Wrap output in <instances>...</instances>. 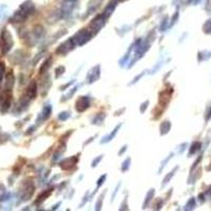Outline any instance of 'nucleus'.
I'll list each match as a JSON object with an SVG mask.
<instances>
[{
  "label": "nucleus",
  "instance_id": "obj_7",
  "mask_svg": "<svg viewBox=\"0 0 211 211\" xmlns=\"http://www.w3.org/2000/svg\"><path fill=\"white\" fill-rule=\"evenodd\" d=\"M115 6H116V2H110V3L108 4L107 8H106V10H105V13H104V15L106 16V18H108L112 13H113V11H114V9H115Z\"/></svg>",
  "mask_w": 211,
  "mask_h": 211
},
{
  "label": "nucleus",
  "instance_id": "obj_23",
  "mask_svg": "<svg viewBox=\"0 0 211 211\" xmlns=\"http://www.w3.org/2000/svg\"><path fill=\"white\" fill-rule=\"evenodd\" d=\"M118 1H123V0H118Z\"/></svg>",
  "mask_w": 211,
  "mask_h": 211
},
{
  "label": "nucleus",
  "instance_id": "obj_11",
  "mask_svg": "<svg viewBox=\"0 0 211 211\" xmlns=\"http://www.w3.org/2000/svg\"><path fill=\"white\" fill-rule=\"evenodd\" d=\"M200 147H201V144H200V143H194V144L192 145V149H190L189 155H191V154L195 153V151H196V150H198Z\"/></svg>",
  "mask_w": 211,
  "mask_h": 211
},
{
  "label": "nucleus",
  "instance_id": "obj_15",
  "mask_svg": "<svg viewBox=\"0 0 211 211\" xmlns=\"http://www.w3.org/2000/svg\"><path fill=\"white\" fill-rule=\"evenodd\" d=\"M63 72H65V68L63 67H59L56 69V77H59L60 75L63 74Z\"/></svg>",
  "mask_w": 211,
  "mask_h": 211
},
{
  "label": "nucleus",
  "instance_id": "obj_1",
  "mask_svg": "<svg viewBox=\"0 0 211 211\" xmlns=\"http://www.w3.org/2000/svg\"><path fill=\"white\" fill-rule=\"evenodd\" d=\"M13 46V39H12V35L8 30H4L1 33L0 36V49H1L2 54H6L11 50Z\"/></svg>",
  "mask_w": 211,
  "mask_h": 211
},
{
  "label": "nucleus",
  "instance_id": "obj_17",
  "mask_svg": "<svg viewBox=\"0 0 211 211\" xmlns=\"http://www.w3.org/2000/svg\"><path fill=\"white\" fill-rule=\"evenodd\" d=\"M105 179H106V175H102V176L100 177L99 183H97V186H98V187H100L102 184H104V180H105Z\"/></svg>",
  "mask_w": 211,
  "mask_h": 211
},
{
  "label": "nucleus",
  "instance_id": "obj_22",
  "mask_svg": "<svg viewBox=\"0 0 211 211\" xmlns=\"http://www.w3.org/2000/svg\"><path fill=\"white\" fill-rule=\"evenodd\" d=\"M209 117H211V110H210V113H209Z\"/></svg>",
  "mask_w": 211,
  "mask_h": 211
},
{
  "label": "nucleus",
  "instance_id": "obj_10",
  "mask_svg": "<svg viewBox=\"0 0 211 211\" xmlns=\"http://www.w3.org/2000/svg\"><path fill=\"white\" fill-rule=\"evenodd\" d=\"M169 129H170V124H169V121H164V123L161 124V134L167 133L169 131Z\"/></svg>",
  "mask_w": 211,
  "mask_h": 211
},
{
  "label": "nucleus",
  "instance_id": "obj_6",
  "mask_svg": "<svg viewBox=\"0 0 211 211\" xmlns=\"http://www.w3.org/2000/svg\"><path fill=\"white\" fill-rule=\"evenodd\" d=\"M36 93H37V87H36V83H32L29 86L28 90H27V95H28V97H29L30 99H31V98H34L35 96H36Z\"/></svg>",
  "mask_w": 211,
  "mask_h": 211
},
{
  "label": "nucleus",
  "instance_id": "obj_5",
  "mask_svg": "<svg viewBox=\"0 0 211 211\" xmlns=\"http://www.w3.org/2000/svg\"><path fill=\"white\" fill-rule=\"evenodd\" d=\"M77 161V158L76 157H70V158H67L65 159V161H62L61 164H60V166H61V168L65 169V170H68V169H71L73 166L76 164Z\"/></svg>",
  "mask_w": 211,
  "mask_h": 211
},
{
  "label": "nucleus",
  "instance_id": "obj_9",
  "mask_svg": "<svg viewBox=\"0 0 211 211\" xmlns=\"http://www.w3.org/2000/svg\"><path fill=\"white\" fill-rule=\"evenodd\" d=\"M119 128H120V125H118V126H117L116 128H115V129H114V130H113V132H112L111 134H110V135H109V136H108V137H107V136H106V137H104V139L102 140V143L110 142V140H111L112 138L114 137V135H116V133H117V131H118V129H119Z\"/></svg>",
  "mask_w": 211,
  "mask_h": 211
},
{
  "label": "nucleus",
  "instance_id": "obj_14",
  "mask_svg": "<svg viewBox=\"0 0 211 211\" xmlns=\"http://www.w3.org/2000/svg\"><path fill=\"white\" fill-rule=\"evenodd\" d=\"M4 71H6V67H4L3 62H0V83H1L2 77L4 75Z\"/></svg>",
  "mask_w": 211,
  "mask_h": 211
},
{
  "label": "nucleus",
  "instance_id": "obj_12",
  "mask_svg": "<svg viewBox=\"0 0 211 211\" xmlns=\"http://www.w3.org/2000/svg\"><path fill=\"white\" fill-rule=\"evenodd\" d=\"M51 61H52V60H51V58H49V60H46V61L44 62V65H42L41 69H40V73H43L44 70H46V69H49V67L51 65Z\"/></svg>",
  "mask_w": 211,
  "mask_h": 211
},
{
  "label": "nucleus",
  "instance_id": "obj_3",
  "mask_svg": "<svg viewBox=\"0 0 211 211\" xmlns=\"http://www.w3.org/2000/svg\"><path fill=\"white\" fill-rule=\"evenodd\" d=\"M105 21H106V16L104 15V14H102V15L97 16L95 19L92 20L90 27L92 28V29H94L95 31L97 32L105 25Z\"/></svg>",
  "mask_w": 211,
  "mask_h": 211
},
{
  "label": "nucleus",
  "instance_id": "obj_8",
  "mask_svg": "<svg viewBox=\"0 0 211 211\" xmlns=\"http://www.w3.org/2000/svg\"><path fill=\"white\" fill-rule=\"evenodd\" d=\"M14 84V76L12 73H9L6 76V90H11V88Z\"/></svg>",
  "mask_w": 211,
  "mask_h": 211
},
{
  "label": "nucleus",
  "instance_id": "obj_4",
  "mask_svg": "<svg viewBox=\"0 0 211 211\" xmlns=\"http://www.w3.org/2000/svg\"><path fill=\"white\" fill-rule=\"evenodd\" d=\"M89 106H90V100H89V98L87 97V96H81V97H79L78 99H77L76 106H75V107H76V110L78 112H83Z\"/></svg>",
  "mask_w": 211,
  "mask_h": 211
},
{
  "label": "nucleus",
  "instance_id": "obj_19",
  "mask_svg": "<svg viewBox=\"0 0 211 211\" xmlns=\"http://www.w3.org/2000/svg\"><path fill=\"white\" fill-rule=\"evenodd\" d=\"M147 104H149V102H146L144 105H143V108H142V109H140V111H142V112H144V111H145V109H146V107H147V106H146Z\"/></svg>",
  "mask_w": 211,
  "mask_h": 211
},
{
  "label": "nucleus",
  "instance_id": "obj_20",
  "mask_svg": "<svg viewBox=\"0 0 211 211\" xmlns=\"http://www.w3.org/2000/svg\"><path fill=\"white\" fill-rule=\"evenodd\" d=\"M100 159H102V156H100V157H99V158H96V159H95V161H93V165H92V166H93V167H95V166H96V163H97V161H100Z\"/></svg>",
  "mask_w": 211,
  "mask_h": 211
},
{
  "label": "nucleus",
  "instance_id": "obj_13",
  "mask_svg": "<svg viewBox=\"0 0 211 211\" xmlns=\"http://www.w3.org/2000/svg\"><path fill=\"white\" fill-rule=\"evenodd\" d=\"M153 194H154V190H153V189H151V191H150V193H148L147 200H146V202H145V204H144V208H146V206H147L148 202L151 201V198H152V196H153Z\"/></svg>",
  "mask_w": 211,
  "mask_h": 211
},
{
  "label": "nucleus",
  "instance_id": "obj_16",
  "mask_svg": "<svg viewBox=\"0 0 211 211\" xmlns=\"http://www.w3.org/2000/svg\"><path fill=\"white\" fill-rule=\"evenodd\" d=\"M174 171H175V170H173L172 172H170V174H169L167 177H165V180H164V183H168V180H170L171 177H172V175H173V174H174Z\"/></svg>",
  "mask_w": 211,
  "mask_h": 211
},
{
  "label": "nucleus",
  "instance_id": "obj_2",
  "mask_svg": "<svg viewBox=\"0 0 211 211\" xmlns=\"http://www.w3.org/2000/svg\"><path fill=\"white\" fill-rule=\"evenodd\" d=\"M91 37H92V34H91L89 31H87V30H81L80 32H78L76 34V36L74 37L75 38V41L78 42V44H80V46H83V44L86 43L87 41H89L91 39Z\"/></svg>",
  "mask_w": 211,
  "mask_h": 211
},
{
  "label": "nucleus",
  "instance_id": "obj_18",
  "mask_svg": "<svg viewBox=\"0 0 211 211\" xmlns=\"http://www.w3.org/2000/svg\"><path fill=\"white\" fill-rule=\"evenodd\" d=\"M129 163H130V158H128V159L126 161V163H125V168H121V170H123V171H126L127 169H128V167H129V165H128Z\"/></svg>",
  "mask_w": 211,
  "mask_h": 211
},
{
  "label": "nucleus",
  "instance_id": "obj_21",
  "mask_svg": "<svg viewBox=\"0 0 211 211\" xmlns=\"http://www.w3.org/2000/svg\"><path fill=\"white\" fill-rule=\"evenodd\" d=\"M126 148H127L126 146H125V147H123V149H121V151L119 152V155H120V154L123 153V152H125V151H126Z\"/></svg>",
  "mask_w": 211,
  "mask_h": 211
}]
</instances>
